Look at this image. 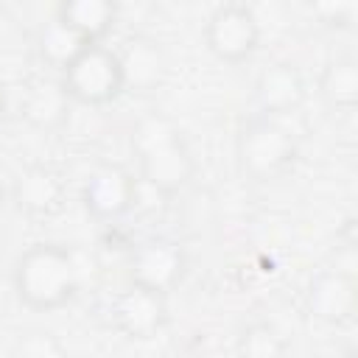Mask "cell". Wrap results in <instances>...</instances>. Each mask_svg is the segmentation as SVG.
<instances>
[{"instance_id":"obj_1","label":"cell","mask_w":358,"mask_h":358,"mask_svg":"<svg viewBox=\"0 0 358 358\" xmlns=\"http://www.w3.org/2000/svg\"><path fill=\"white\" fill-rule=\"evenodd\" d=\"M131 154L140 185L159 196H176L196 173V159L182 129L162 112H148L131 126Z\"/></svg>"},{"instance_id":"obj_2","label":"cell","mask_w":358,"mask_h":358,"mask_svg":"<svg viewBox=\"0 0 358 358\" xmlns=\"http://www.w3.org/2000/svg\"><path fill=\"white\" fill-rule=\"evenodd\" d=\"M14 296L36 310L50 313L73 302L78 291V268L73 252L62 243H34L28 246L11 268Z\"/></svg>"},{"instance_id":"obj_3","label":"cell","mask_w":358,"mask_h":358,"mask_svg":"<svg viewBox=\"0 0 358 358\" xmlns=\"http://www.w3.org/2000/svg\"><path fill=\"white\" fill-rule=\"evenodd\" d=\"M299 159V143L294 131L268 115L249 117L235 134V165L243 179L255 185H268L294 171Z\"/></svg>"},{"instance_id":"obj_4","label":"cell","mask_w":358,"mask_h":358,"mask_svg":"<svg viewBox=\"0 0 358 358\" xmlns=\"http://www.w3.org/2000/svg\"><path fill=\"white\" fill-rule=\"evenodd\" d=\"M59 81L67 98L84 106H106L126 92L117 50L103 42L84 45V50L59 73Z\"/></svg>"},{"instance_id":"obj_5","label":"cell","mask_w":358,"mask_h":358,"mask_svg":"<svg viewBox=\"0 0 358 358\" xmlns=\"http://www.w3.org/2000/svg\"><path fill=\"white\" fill-rule=\"evenodd\" d=\"M204 45L224 64H243L260 48V22L249 3L224 0L204 22Z\"/></svg>"},{"instance_id":"obj_6","label":"cell","mask_w":358,"mask_h":358,"mask_svg":"<svg viewBox=\"0 0 358 358\" xmlns=\"http://www.w3.org/2000/svg\"><path fill=\"white\" fill-rule=\"evenodd\" d=\"M140 179L123 165L103 162L87 173L81 185V204L98 221H120L137 204Z\"/></svg>"},{"instance_id":"obj_7","label":"cell","mask_w":358,"mask_h":358,"mask_svg":"<svg viewBox=\"0 0 358 358\" xmlns=\"http://www.w3.org/2000/svg\"><path fill=\"white\" fill-rule=\"evenodd\" d=\"M187 274V255L173 238H145L129 255V282L171 294Z\"/></svg>"},{"instance_id":"obj_8","label":"cell","mask_w":358,"mask_h":358,"mask_svg":"<svg viewBox=\"0 0 358 358\" xmlns=\"http://www.w3.org/2000/svg\"><path fill=\"white\" fill-rule=\"evenodd\" d=\"M112 327L129 341H148L168 324V294L129 282L109 305Z\"/></svg>"},{"instance_id":"obj_9","label":"cell","mask_w":358,"mask_h":358,"mask_svg":"<svg viewBox=\"0 0 358 358\" xmlns=\"http://www.w3.org/2000/svg\"><path fill=\"white\" fill-rule=\"evenodd\" d=\"M305 310L310 319L344 327L358 316V280L350 268H322L310 277L305 291Z\"/></svg>"},{"instance_id":"obj_10","label":"cell","mask_w":358,"mask_h":358,"mask_svg":"<svg viewBox=\"0 0 358 358\" xmlns=\"http://www.w3.org/2000/svg\"><path fill=\"white\" fill-rule=\"evenodd\" d=\"M308 87H305V76L294 62H271L268 67H263L255 78V106L260 115L268 117H285L291 112H296L305 103Z\"/></svg>"},{"instance_id":"obj_11","label":"cell","mask_w":358,"mask_h":358,"mask_svg":"<svg viewBox=\"0 0 358 358\" xmlns=\"http://www.w3.org/2000/svg\"><path fill=\"white\" fill-rule=\"evenodd\" d=\"M11 193H14L17 207L36 218H48V215L59 213L64 207V196H67L62 173L42 162L20 171Z\"/></svg>"},{"instance_id":"obj_12","label":"cell","mask_w":358,"mask_h":358,"mask_svg":"<svg viewBox=\"0 0 358 358\" xmlns=\"http://www.w3.org/2000/svg\"><path fill=\"white\" fill-rule=\"evenodd\" d=\"M126 90L131 92H151L162 84L168 59L157 39L151 36H129L123 48L117 50Z\"/></svg>"},{"instance_id":"obj_13","label":"cell","mask_w":358,"mask_h":358,"mask_svg":"<svg viewBox=\"0 0 358 358\" xmlns=\"http://www.w3.org/2000/svg\"><path fill=\"white\" fill-rule=\"evenodd\" d=\"M117 0H59L56 20L87 42H103L117 22Z\"/></svg>"},{"instance_id":"obj_14","label":"cell","mask_w":358,"mask_h":358,"mask_svg":"<svg viewBox=\"0 0 358 358\" xmlns=\"http://www.w3.org/2000/svg\"><path fill=\"white\" fill-rule=\"evenodd\" d=\"M319 95L336 112H352L358 103V62L352 56L327 59L319 73Z\"/></svg>"},{"instance_id":"obj_15","label":"cell","mask_w":358,"mask_h":358,"mask_svg":"<svg viewBox=\"0 0 358 358\" xmlns=\"http://www.w3.org/2000/svg\"><path fill=\"white\" fill-rule=\"evenodd\" d=\"M84 45H90L87 39H81L76 31H70L62 20H50L39 28L36 34V53H39V62L48 67V70H56L62 73L81 50Z\"/></svg>"},{"instance_id":"obj_16","label":"cell","mask_w":358,"mask_h":358,"mask_svg":"<svg viewBox=\"0 0 358 358\" xmlns=\"http://www.w3.org/2000/svg\"><path fill=\"white\" fill-rule=\"evenodd\" d=\"M67 106H70V98L62 81H53V84L39 81L28 90L22 101V115L36 129H59L67 117Z\"/></svg>"},{"instance_id":"obj_17","label":"cell","mask_w":358,"mask_h":358,"mask_svg":"<svg viewBox=\"0 0 358 358\" xmlns=\"http://www.w3.org/2000/svg\"><path fill=\"white\" fill-rule=\"evenodd\" d=\"M288 347L291 344L285 341V336L268 322L246 324L238 336V344H235V350L246 358H280L288 352Z\"/></svg>"},{"instance_id":"obj_18","label":"cell","mask_w":358,"mask_h":358,"mask_svg":"<svg viewBox=\"0 0 358 358\" xmlns=\"http://www.w3.org/2000/svg\"><path fill=\"white\" fill-rule=\"evenodd\" d=\"M302 6L319 25L333 31H347L355 22L358 0H302Z\"/></svg>"},{"instance_id":"obj_19","label":"cell","mask_w":358,"mask_h":358,"mask_svg":"<svg viewBox=\"0 0 358 358\" xmlns=\"http://www.w3.org/2000/svg\"><path fill=\"white\" fill-rule=\"evenodd\" d=\"M17 352L31 358H50V355H62L64 347L56 341V336H25L17 344Z\"/></svg>"},{"instance_id":"obj_20","label":"cell","mask_w":358,"mask_h":358,"mask_svg":"<svg viewBox=\"0 0 358 358\" xmlns=\"http://www.w3.org/2000/svg\"><path fill=\"white\" fill-rule=\"evenodd\" d=\"M3 112H6V90L0 84V117H3Z\"/></svg>"},{"instance_id":"obj_21","label":"cell","mask_w":358,"mask_h":358,"mask_svg":"<svg viewBox=\"0 0 358 358\" xmlns=\"http://www.w3.org/2000/svg\"><path fill=\"white\" fill-rule=\"evenodd\" d=\"M3 204H6V185H3V179H0V210H3Z\"/></svg>"},{"instance_id":"obj_22","label":"cell","mask_w":358,"mask_h":358,"mask_svg":"<svg viewBox=\"0 0 358 358\" xmlns=\"http://www.w3.org/2000/svg\"><path fill=\"white\" fill-rule=\"evenodd\" d=\"M0 8H3V3H0Z\"/></svg>"}]
</instances>
